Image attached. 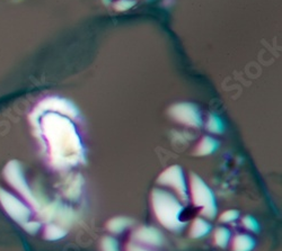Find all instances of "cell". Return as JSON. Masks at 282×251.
<instances>
[{"mask_svg":"<svg viewBox=\"0 0 282 251\" xmlns=\"http://www.w3.org/2000/svg\"><path fill=\"white\" fill-rule=\"evenodd\" d=\"M37 129L48 143L51 166L67 170L85 161L82 140L74 123L63 115L45 113L37 123Z\"/></svg>","mask_w":282,"mask_h":251,"instance_id":"1","label":"cell"},{"mask_svg":"<svg viewBox=\"0 0 282 251\" xmlns=\"http://www.w3.org/2000/svg\"><path fill=\"white\" fill-rule=\"evenodd\" d=\"M150 197L153 213L164 228L177 232L185 227V223L181 221L184 207L173 194L155 188Z\"/></svg>","mask_w":282,"mask_h":251,"instance_id":"2","label":"cell"},{"mask_svg":"<svg viewBox=\"0 0 282 251\" xmlns=\"http://www.w3.org/2000/svg\"><path fill=\"white\" fill-rule=\"evenodd\" d=\"M190 184L192 199H193L194 205L202 208L201 213L206 218H215L217 214V204L215 195H213L210 187L195 173H191Z\"/></svg>","mask_w":282,"mask_h":251,"instance_id":"3","label":"cell"},{"mask_svg":"<svg viewBox=\"0 0 282 251\" xmlns=\"http://www.w3.org/2000/svg\"><path fill=\"white\" fill-rule=\"evenodd\" d=\"M45 113H57L63 115V116L68 118H76L78 116L79 110L71 101L67 99L59 98V97L45 98L36 106L31 116V120L35 127H37V123L40 117Z\"/></svg>","mask_w":282,"mask_h":251,"instance_id":"4","label":"cell"},{"mask_svg":"<svg viewBox=\"0 0 282 251\" xmlns=\"http://www.w3.org/2000/svg\"><path fill=\"white\" fill-rule=\"evenodd\" d=\"M5 177L9 184L16 188L17 190L22 194V196L26 199V201L31 204V205L35 208L38 212L42 208L41 203L38 202L37 197L33 194L32 189L29 188L26 180H25L24 172L22 169V166L18 161L12 160L6 166L5 168Z\"/></svg>","mask_w":282,"mask_h":251,"instance_id":"5","label":"cell"},{"mask_svg":"<svg viewBox=\"0 0 282 251\" xmlns=\"http://www.w3.org/2000/svg\"><path fill=\"white\" fill-rule=\"evenodd\" d=\"M0 203H1L8 215L22 227L28 222L29 216H31L29 208L20 202L18 198H16L14 195L2 188H0Z\"/></svg>","mask_w":282,"mask_h":251,"instance_id":"6","label":"cell"},{"mask_svg":"<svg viewBox=\"0 0 282 251\" xmlns=\"http://www.w3.org/2000/svg\"><path fill=\"white\" fill-rule=\"evenodd\" d=\"M158 184L163 186H169L176 190L178 196L183 202L187 201V186L183 169L177 165L170 166L163 171L157 179Z\"/></svg>","mask_w":282,"mask_h":251,"instance_id":"7","label":"cell"},{"mask_svg":"<svg viewBox=\"0 0 282 251\" xmlns=\"http://www.w3.org/2000/svg\"><path fill=\"white\" fill-rule=\"evenodd\" d=\"M168 114L181 124L191 127H200L202 125L200 110L198 106L191 103H179L175 104L168 109Z\"/></svg>","mask_w":282,"mask_h":251,"instance_id":"8","label":"cell"},{"mask_svg":"<svg viewBox=\"0 0 282 251\" xmlns=\"http://www.w3.org/2000/svg\"><path fill=\"white\" fill-rule=\"evenodd\" d=\"M132 239L139 244L158 247L164 242V237L159 230L152 227H140L132 235Z\"/></svg>","mask_w":282,"mask_h":251,"instance_id":"9","label":"cell"},{"mask_svg":"<svg viewBox=\"0 0 282 251\" xmlns=\"http://www.w3.org/2000/svg\"><path fill=\"white\" fill-rule=\"evenodd\" d=\"M219 147V142L217 141L211 137H204L201 140L199 146L196 147L194 155L202 157V156H208L211 155L213 151L217 150V148Z\"/></svg>","mask_w":282,"mask_h":251,"instance_id":"10","label":"cell"},{"mask_svg":"<svg viewBox=\"0 0 282 251\" xmlns=\"http://www.w3.org/2000/svg\"><path fill=\"white\" fill-rule=\"evenodd\" d=\"M211 231V225L209 224L206 220L198 218L193 221L190 230V237L193 239H199L207 236Z\"/></svg>","mask_w":282,"mask_h":251,"instance_id":"11","label":"cell"},{"mask_svg":"<svg viewBox=\"0 0 282 251\" xmlns=\"http://www.w3.org/2000/svg\"><path fill=\"white\" fill-rule=\"evenodd\" d=\"M255 241L249 235H238L233 239V251H251L253 250Z\"/></svg>","mask_w":282,"mask_h":251,"instance_id":"12","label":"cell"},{"mask_svg":"<svg viewBox=\"0 0 282 251\" xmlns=\"http://www.w3.org/2000/svg\"><path fill=\"white\" fill-rule=\"evenodd\" d=\"M132 223V220L129 218H126V216H117V218L111 219L108 223H106V229L109 230L111 233H115V235H119L125 231V230L130 227Z\"/></svg>","mask_w":282,"mask_h":251,"instance_id":"13","label":"cell"},{"mask_svg":"<svg viewBox=\"0 0 282 251\" xmlns=\"http://www.w3.org/2000/svg\"><path fill=\"white\" fill-rule=\"evenodd\" d=\"M83 178L80 175L76 176L75 179H72L65 189V195L69 199H74L76 201L77 198L80 196V193H82V187H83Z\"/></svg>","mask_w":282,"mask_h":251,"instance_id":"14","label":"cell"},{"mask_svg":"<svg viewBox=\"0 0 282 251\" xmlns=\"http://www.w3.org/2000/svg\"><path fill=\"white\" fill-rule=\"evenodd\" d=\"M66 235V230L58 224H48L44 229V238L50 241L61 239V238H63Z\"/></svg>","mask_w":282,"mask_h":251,"instance_id":"15","label":"cell"},{"mask_svg":"<svg viewBox=\"0 0 282 251\" xmlns=\"http://www.w3.org/2000/svg\"><path fill=\"white\" fill-rule=\"evenodd\" d=\"M215 245L220 247V248H226L230 240V231L227 228H218L215 231L213 236Z\"/></svg>","mask_w":282,"mask_h":251,"instance_id":"16","label":"cell"},{"mask_svg":"<svg viewBox=\"0 0 282 251\" xmlns=\"http://www.w3.org/2000/svg\"><path fill=\"white\" fill-rule=\"evenodd\" d=\"M207 129L209 132H211V133H215V134L223 133L225 130L224 122L221 121V118L219 116H217V115L215 114H211L208 118Z\"/></svg>","mask_w":282,"mask_h":251,"instance_id":"17","label":"cell"},{"mask_svg":"<svg viewBox=\"0 0 282 251\" xmlns=\"http://www.w3.org/2000/svg\"><path fill=\"white\" fill-rule=\"evenodd\" d=\"M102 251H120L118 241L112 237H104L101 241Z\"/></svg>","mask_w":282,"mask_h":251,"instance_id":"18","label":"cell"},{"mask_svg":"<svg viewBox=\"0 0 282 251\" xmlns=\"http://www.w3.org/2000/svg\"><path fill=\"white\" fill-rule=\"evenodd\" d=\"M242 222H243V225H244L247 230H250V231L258 232L260 230V224L258 223V221L253 218V216H251V215L244 216L242 220Z\"/></svg>","mask_w":282,"mask_h":251,"instance_id":"19","label":"cell"},{"mask_svg":"<svg viewBox=\"0 0 282 251\" xmlns=\"http://www.w3.org/2000/svg\"><path fill=\"white\" fill-rule=\"evenodd\" d=\"M238 218H239V212L237 210H229L226 211L225 213L220 215L219 221L224 223H228V222H233V221L237 220Z\"/></svg>","mask_w":282,"mask_h":251,"instance_id":"20","label":"cell"},{"mask_svg":"<svg viewBox=\"0 0 282 251\" xmlns=\"http://www.w3.org/2000/svg\"><path fill=\"white\" fill-rule=\"evenodd\" d=\"M135 3L136 2L134 0H118V1L114 3V8L118 11H123L130 9L131 7L135 6Z\"/></svg>","mask_w":282,"mask_h":251,"instance_id":"21","label":"cell"},{"mask_svg":"<svg viewBox=\"0 0 282 251\" xmlns=\"http://www.w3.org/2000/svg\"><path fill=\"white\" fill-rule=\"evenodd\" d=\"M40 228H41L40 223H38V222H29V221L23 227V229L26 230L28 233H36L38 230H40Z\"/></svg>","mask_w":282,"mask_h":251,"instance_id":"22","label":"cell"},{"mask_svg":"<svg viewBox=\"0 0 282 251\" xmlns=\"http://www.w3.org/2000/svg\"><path fill=\"white\" fill-rule=\"evenodd\" d=\"M127 251H149V250L144 249L142 247H140L136 244H129L127 247Z\"/></svg>","mask_w":282,"mask_h":251,"instance_id":"23","label":"cell"},{"mask_svg":"<svg viewBox=\"0 0 282 251\" xmlns=\"http://www.w3.org/2000/svg\"><path fill=\"white\" fill-rule=\"evenodd\" d=\"M104 2H105V3H109L110 1H109V0H104Z\"/></svg>","mask_w":282,"mask_h":251,"instance_id":"24","label":"cell"}]
</instances>
